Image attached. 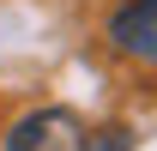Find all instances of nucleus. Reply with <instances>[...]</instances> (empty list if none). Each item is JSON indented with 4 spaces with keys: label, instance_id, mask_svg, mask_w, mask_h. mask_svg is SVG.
I'll use <instances>...</instances> for the list:
<instances>
[{
    "label": "nucleus",
    "instance_id": "f257e3e1",
    "mask_svg": "<svg viewBox=\"0 0 157 151\" xmlns=\"http://www.w3.org/2000/svg\"><path fill=\"white\" fill-rule=\"evenodd\" d=\"M6 151H127L121 133H91L73 109H36L6 133Z\"/></svg>",
    "mask_w": 157,
    "mask_h": 151
},
{
    "label": "nucleus",
    "instance_id": "f03ea898",
    "mask_svg": "<svg viewBox=\"0 0 157 151\" xmlns=\"http://www.w3.org/2000/svg\"><path fill=\"white\" fill-rule=\"evenodd\" d=\"M109 42L121 55L157 67V0H127L115 18H109Z\"/></svg>",
    "mask_w": 157,
    "mask_h": 151
}]
</instances>
